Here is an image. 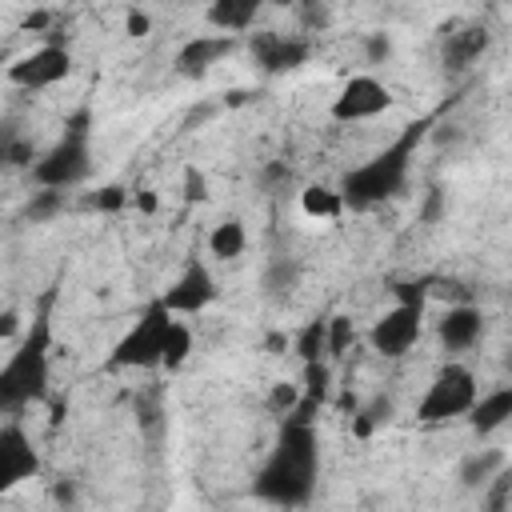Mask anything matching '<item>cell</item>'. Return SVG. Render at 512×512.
Listing matches in <instances>:
<instances>
[{
	"label": "cell",
	"mask_w": 512,
	"mask_h": 512,
	"mask_svg": "<svg viewBox=\"0 0 512 512\" xmlns=\"http://www.w3.org/2000/svg\"><path fill=\"white\" fill-rule=\"evenodd\" d=\"M320 476V440L312 420H280L276 444L256 472V500L276 508H304Z\"/></svg>",
	"instance_id": "6da1fadb"
},
{
	"label": "cell",
	"mask_w": 512,
	"mask_h": 512,
	"mask_svg": "<svg viewBox=\"0 0 512 512\" xmlns=\"http://www.w3.org/2000/svg\"><path fill=\"white\" fill-rule=\"evenodd\" d=\"M428 128H432V116H420V120L404 124L392 144H384L376 156H368L364 164H356L340 176V192H344L348 212H368L384 200H396L408 188L412 160H416V148L428 136Z\"/></svg>",
	"instance_id": "7a4b0ae2"
},
{
	"label": "cell",
	"mask_w": 512,
	"mask_h": 512,
	"mask_svg": "<svg viewBox=\"0 0 512 512\" xmlns=\"http://www.w3.org/2000/svg\"><path fill=\"white\" fill-rule=\"evenodd\" d=\"M52 384V292L40 300L32 324L8 352L0 368V408L16 412L24 404H44Z\"/></svg>",
	"instance_id": "3957f363"
},
{
	"label": "cell",
	"mask_w": 512,
	"mask_h": 512,
	"mask_svg": "<svg viewBox=\"0 0 512 512\" xmlns=\"http://www.w3.org/2000/svg\"><path fill=\"white\" fill-rule=\"evenodd\" d=\"M92 172V128H88V112H76L64 124V136L36 156V164L28 168L36 188H64L72 192L76 184H84Z\"/></svg>",
	"instance_id": "277c9868"
},
{
	"label": "cell",
	"mask_w": 512,
	"mask_h": 512,
	"mask_svg": "<svg viewBox=\"0 0 512 512\" xmlns=\"http://www.w3.org/2000/svg\"><path fill=\"white\" fill-rule=\"evenodd\" d=\"M172 320H176V312L156 296V300L136 316V324L112 344L108 368H136V372L164 368V344H168Z\"/></svg>",
	"instance_id": "5b68a950"
},
{
	"label": "cell",
	"mask_w": 512,
	"mask_h": 512,
	"mask_svg": "<svg viewBox=\"0 0 512 512\" xmlns=\"http://www.w3.org/2000/svg\"><path fill=\"white\" fill-rule=\"evenodd\" d=\"M476 396H480L476 372H472L468 364L448 360V364L432 376V384L424 388V396H420V404H416V420H420V424H448V420H460V416L472 412Z\"/></svg>",
	"instance_id": "8992f818"
},
{
	"label": "cell",
	"mask_w": 512,
	"mask_h": 512,
	"mask_svg": "<svg viewBox=\"0 0 512 512\" xmlns=\"http://www.w3.org/2000/svg\"><path fill=\"white\" fill-rule=\"evenodd\" d=\"M424 336V304L416 300H396L392 308H384L372 328H368V348L380 356V360H400L416 348V340Z\"/></svg>",
	"instance_id": "52a82bcc"
},
{
	"label": "cell",
	"mask_w": 512,
	"mask_h": 512,
	"mask_svg": "<svg viewBox=\"0 0 512 512\" xmlns=\"http://www.w3.org/2000/svg\"><path fill=\"white\" fill-rule=\"evenodd\" d=\"M392 104H396V96H392V88H388L380 76L356 72V76H348V80L340 84V92L332 96L328 116H332L336 124H364V120L384 116Z\"/></svg>",
	"instance_id": "ba28073f"
},
{
	"label": "cell",
	"mask_w": 512,
	"mask_h": 512,
	"mask_svg": "<svg viewBox=\"0 0 512 512\" xmlns=\"http://www.w3.org/2000/svg\"><path fill=\"white\" fill-rule=\"evenodd\" d=\"M68 76H72V52L64 44H40V48L24 52L16 64H8V84L24 88V92L56 88Z\"/></svg>",
	"instance_id": "9c48e42d"
},
{
	"label": "cell",
	"mask_w": 512,
	"mask_h": 512,
	"mask_svg": "<svg viewBox=\"0 0 512 512\" xmlns=\"http://www.w3.org/2000/svg\"><path fill=\"white\" fill-rule=\"evenodd\" d=\"M216 296H220V284H216L208 260H200V256H192V260L180 268V276L160 292V300H164L176 316H200L204 308L216 304Z\"/></svg>",
	"instance_id": "30bf717a"
},
{
	"label": "cell",
	"mask_w": 512,
	"mask_h": 512,
	"mask_svg": "<svg viewBox=\"0 0 512 512\" xmlns=\"http://www.w3.org/2000/svg\"><path fill=\"white\" fill-rule=\"evenodd\" d=\"M36 472H40V452H36L32 436L16 420H8L0 428V492H12L16 484L32 480Z\"/></svg>",
	"instance_id": "8fae6325"
},
{
	"label": "cell",
	"mask_w": 512,
	"mask_h": 512,
	"mask_svg": "<svg viewBox=\"0 0 512 512\" xmlns=\"http://www.w3.org/2000/svg\"><path fill=\"white\" fill-rule=\"evenodd\" d=\"M312 44L304 36H284V32H260L252 36V60L268 72V76H284L300 64H308Z\"/></svg>",
	"instance_id": "7c38bea8"
},
{
	"label": "cell",
	"mask_w": 512,
	"mask_h": 512,
	"mask_svg": "<svg viewBox=\"0 0 512 512\" xmlns=\"http://www.w3.org/2000/svg\"><path fill=\"white\" fill-rule=\"evenodd\" d=\"M484 336V312L476 304H452L436 320V340L444 352H468Z\"/></svg>",
	"instance_id": "4fadbf2b"
},
{
	"label": "cell",
	"mask_w": 512,
	"mask_h": 512,
	"mask_svg": "<svg viewBox=\"0 0 512 512\" xmlns=\"http://www.w3.org/2000/svg\"><path fill=\"white\" fill-rule=\"evenodd\" d=\"M236 48V36H228V32H208V36H192L180 52H176V60H172V68H176V76H184V80H196V76H204L212 64H220L228 52Z\"/></svg>",
	"instance_id": "5bb4252c"
},
{
	"label": "cell",
	"mask_w": 512,
	"mask_h": 512,
	"mask_svg": "<svg viewBox=\"0 0 512 512\" xmlns=\"http://www.w3.org/2000/svg\"><path fill=\"white\" fill-rule=\"evenodd\" d=\"M468 424L476 436H496L500 428H508L512 424V380L480 392L472 412H468Z\"/></svg>",
	"instance_id": "9a60e30c"
},
{
	"label": "cell",
	"mask_w": 512,
	"mask_h": 512,
	"mask_svg": "<svg viewBox=\"0 0 512 512\" xmlns=\"http://www.w3.org/2000/svg\"><path fill=\"white\" fill-rule=\"evenodd\" d=\"M264 0H208L204 8V20L212 32H228V36H240L256 24Z\"/></svg>",
	"instance_id": "2e32d148"
},
{
	"label": "cell",
	"mask_w": 512,
	"mask_h": 512,
	"mask_svg": "<svg viewBox=\"0 0 512 512\" xmlns=\"http://www.w3.org/2000/svg\"><path fill=\"white\" fill-rule=\"evenodd\" d=\"M504 464H508L504 452H496V448H480V452H468V456L460 460L456 480H460V488H468V492H484L488 480H492Z\"/></svg>",
	"instance_id": "e0dca14e"
},
{
	"label": "cell",
	"mask_w": 512,
	"mask_h": 512,
	"mask_svg": "<svg viewBox=\"0 0 512 512\" xmlns=\"http://www.w3.org/2000/svg\"><path fill=\"white\" fill-rule=\"evenodd\" d=\"M300 212H304L308 220H340V216L348 212L340 184H336V188H332V184H304V188H300Z\"/></svg>",
	"instance_id": "ac0fdd59"
},
{
	"label": "cell",
	"mask_w": 512,
	"mask_h": 512,
	"mask_svg": "<svg viewBox=\"0 0 512 512\" xmlns=\"http://www.w3.org/2000/svg\"><path fill=\"white\" fill-rule=\"evenodd\" d=\"M244 248H248V228L240 216H224L220 224H212V232H208V256L212 260H224V264L240 260Z\"/></svg>",
	"instance_id": "d6986e66"
},
{
	"label": "cell",
	"mask_w": 512,
	"mask_h": 512,
	"mask_svg": "<svg viewBox=\"0 0 512 512\" xmlns=\"http://www.w3.org/2000/svg\"><path fill=\"white\" fill-rule=\"evenodd\" d=\"M484 48H488V28H484V24H472V28L448 36V44H444V64L464 68V64H472Z\"/></svg>",
	"instance_id": "ffe728a7"
},
{
	"label": "cell",
	"mask_w": 512,
	"mask_h": 512,
	"mask_svg": "<svg viewBox=\"0 0 512 512\" xmlns=\"http://www.w3.org/2000/svg\"><path fill=\"white\" fill-rule=\"evenodd\" d=\"M192 348H196V340H192V324H188V316H176L172 328H168V344H164V372L184 368V364L192 360Z\"/></svg>",
	"instance_id": "44dd1931"
},
{
	"label": "cell",
	"mask_w": 512,
	"mask_h": 512,
	"mask_svg": "<svg viewBox=\"0 0 512 512\" xmlns=\"http://www.w3.org/2000/svg\"><path fill=\"white\" fill-rule=\"evenodd\" d=\"M392 400L388 396H372L368 404H356V412H352V436L356 440H368L376 428H384L388 420H392Z\"/></svg>",
	"instance_id": "7402d4cb"
},
{
	"label": "cell",
	"mask_w": 512,
	"mask_h": 512,
	"mask_svg": "<svg viewBox=\"0 0 512 512\" xmlns=\"http://www.w3.org/2000/svg\"><path fill=\"white\" fill-rule=\"evenodd\" d=\"M296 356L300 364L304 360H328V316L324 320H308L300 332H296Z\"/></svg>",
	"instance_id": "603a6c76"
},
{
	"label": "cell",
	"mask_w": 512,
	"mask_h": 512,
	"mask_svg": "<svg viewBox=\"0 0 512 512\" xmlns=\"http://www.w3.org/2000/svg\"><path fill=\"white\" fill-rule=\"evenodd\" d=\"M64 200H68L64 188H36V192L28 196V204H24V216H28L32 224H48L52 216L64 212Z\"/></svg>",
	"instance_id": "cb8c5ba5"
},
{
	"label": "cell",
	"mask_w": 512,
	"mask_h": 512,
	"mask_svg": "<svg viewBox=\"0 0 512 512\" xmlns=\"http://www.w3.org/2000/svg\"><path fill=\"white\" fill-rule=\"evenodd\" d=\"M300 388H304V396H312L316 404H324L332 396V360H304Z\"/></svg>",
	"instance_id": "d4e9b609"
},
{
	"label": "cell",
	"mask_w": 512,
	"mask_h": 512,
	"mask_svg": "<svg viewBox=\"0 0 512 512\" xmlns=\"http://www.w3.org/2000/svg\"><path fill=\"white\" fill-rule=\"evenodd\" d=\"M352 344H356L352 316H348V312H332V316H328V360H344Z\"/></svg>",
	"instance_id": "484cf974"
},
{
	"label": "cell",
	"mask_w": 512,
	"mask_h": 512,
	"mask_svg": "<svg viewBox=\"0 0 512 512\" xmlns=\"http://www.w3.org/2000/svg\"><path fill=\"white\" fill-rule=\"evenodd\" d=\"M88 208L100 212V216H116L124 208H132V192L124 184H100L92 196H88Z\"/></svg>",
	"instance_id": "4316f807"
},
{
	"label": "cell",
	"mask_w": 512,
	"mask_h": 512,
	"mask_svg": "<svg viewBox=\"0 0 512 512\" xmlns=\"http://www.w3.org/2000/svg\"><path fill=\"white\" fill-rule=\"evenodd\" d=\"M300 400H304V388H300V384L276 380V384L268 388V400H264V404H268V412H272V416H280V420H284Z\"/></svg>",
	"instance_id": "83f0119b"
},
{
	"label": "cell",
	"mask_w": 512,
	"mask_h": 512,
	"mask_svg": "<svg viewBox=\"0 0 512 512\" xmlns=\"http://www.w3.org/2000/svg\"><path fill=\"white\" fill-rule=\"evenodd\" d=\"M480 500H484V508H504V504L512 500V464H504V468L488 480V488L480 492Z\"/></svg>",
	"instance_id": "f1b7e54d"
},
{
	"label": "cell",
	"mask_w": 512,
	"mask_h": 512,
	"mask_svg": "<svg viewBox=\"0 0 512 512\" xmlns=\"http://www.w3.org/2000/svg\"><path fill=\"white\" fill-rule=\"evenodd\" d=\"M4 160H8V168H32V164H36V148H32V140L8 136V144H4Z\"/></svg>",
	"instance_id": "f546056e"
},
{
	"label": "cell",
	"mask_w": 512,
	"mask_h": 512,
	"mask_svg": "<svg viewBox=\"0 0 512 512\" xmlns=\"http://www.w3.org/2000/svg\"><path fill=\"white\" fill-rule=\"evenodd\" d=\"M184 200H188V204H204V200H208V176H204V168H196V164L184 168Z\"/></svg>",
	"instance_id": "4dcf8cb0"
},
{
	"label": "cell",
	"mask_w": 512,
	"mask_h": 512,
	"mask_svg": "<svg viewBox=\"0 0 512 512\" xmlns=\"http://www.w3.org/2000/svg\"><path fill=\"white\" fill-rule=\"evenodd\" d=\"M392 56V36L388 32H368L364 36V60L368 64H384Z\"/></svg>",
	"instance_id": "1f68e13d"
},
{
	"label": "cell",
	"mask_w": 512,
	"mask_h": 512,
	"mask_svg": "<svg viewBox=\"0 0 512 512\" xmlns=\"http://www.w3.org/2000/svg\"><path fill=\"white\" fill-rule=\"evenodd\" d=\"M124 32H128L132 40H144V36L152 32V16H148L144 8H128V12H124Z\"/></svg>",
	"instance_id": "d6a6232c"
},
{
	"label": "cell",
	"mask_w": 512,
	"mask_h": 512,
	"mask_svg": "<svg viewBox=\"0 0 512 512\" xmlns=\"http://www.w3.org/2000/svg\"><path fill=\"white\" fill-rule=\"evenodd\" d=\"M132 208H136L140 216H156V212H160V196H156L152 188H132Z\"/></svg>",
	"instance_id": "836d02e7"
},
{
	"label": "cell",
	"mask_w": 512,
	"mask_h": 512,
	"mask_svg": "<svg viewBox=\"0 0 512 512\" xmlns=\"http://www.w3.org/2000/svg\"><path fill=\"white\" fill-rule=\"evenodd\" d=\"M260 180H264L268 188H276V184H288V180H292V172H288V164H268V168L260 172Z\"/></svg>",
	"instance_id": "e575fe53"
},
{
	"label": "cell",
	"mask_w": 512,
	"mask_h": 512,
	"mask_svg": "<svg viewBox=\"0 0 512 512\" xmlns=\"http://www.w3.org/2000/svg\"><path fill=\"white\" fill-rule=\"evenodd\" d=\"M48 24H52V12H44V8H40V12L24 16V24H20V28H24V32H48Z\"/></svg>",
	"instance_id": "d590c367"
},
{
	"label": "cell",
	"mask_w": 512,
	"mask_h": 512,
	"mask_svg": "<svg viewBox=\"0 0 512 512\" xmlns=\"http://www.w3.org/2000/svg\"><path fill=\"white\" fill-rule=\"evenodd\" d=\"M440 212H444V192L432 188V192H428V204H424V220L432 224V220H440Z\"/></svg>",
	"instance_id": "8d00e7d4"
},
{
	"label": "cell",
	"mask_w": 512,
	"mask_h": 512,
	"mask_svg": "<svg viewBox=\"0 0 512 512\" xmlns=\"http://www.w3.org/2000/svg\"><path fill=\"white\" fill-rule=\"evenodd\" d=\"M16 328H20V316L8 308V312L0 316V340H12V336H16Z\"/></svg>",
	"instance_id": "74e56055"
},
{
	"label": "cell",
	"mask_w": 512,
	"mask_h": 512,
	"mask_svg": "<svg viewBox=\"0 0 512 512\" xmlns=\"http://www.w3.org/2000/svg\"><path fill=\"white\" fill-rule=\"evenodd\" d=\"M504 368H508V372H512V348H508V356H504Z\"/></svg>",
	"instance_id": "f35d334b"
}]
</instances>
